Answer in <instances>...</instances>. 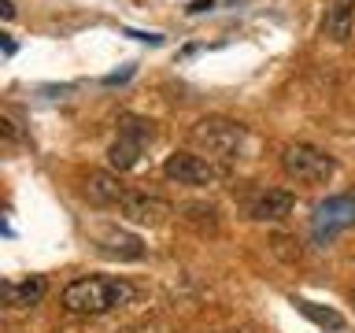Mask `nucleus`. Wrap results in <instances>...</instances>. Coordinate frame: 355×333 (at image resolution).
I'll list each match as a JSON object with an SVG mask.
<instances>
[{
  "label": "nucleus",
  "instance_id": "nucleus-19",
  "mask_svg": "<svg viewBox=\"0 0 355 333\" xmlns=\"http://www.w3.org/2000/svg\"><path fill=\"white\" fill-rule=\"evenodd\" d=\"M4 56H15V41H11L8 33H4Z\"/></svg>",
  "mask_w": 355,
  "mask_h": 333
},
{
  "label": "nucleus",
  "instance_id": "nucleus-18",
  "mask_svg": "<svg viewBox=\"0 0 355 333\" xmlns=\"http://www.w3.org/2000/svg\"><path fill=\"white\" fill-rule=\"evenodd\" d=\"M0 15H4V19H15V4H11V0H0Z\"/></svg>",
  "mask_w": 355,
  "mask_h": 333
},
{
  "label": "nucleus",
  "instance_id": "nucleus-7",
  "mask_svg": "<svg viewBox=\"0 0 355 333\" xmlns=\"http://www.w3.org/2000/svg\"><path fill=\"white\" fill-rule=\"evenodd\" d=\"M119 211H122V219L137 222V226H163V222L174 215V207L166 204V200L148 196V193H137V189H130V193L122 196Z\"/></svg>",
  "mask_w": 355,
  "mask_h": 333
},
{
  "label": "nucleus",
  "instance_id": "nucleus-15",
  "mask_svg": "<svg viewBox=\"0 0 355 333\" xmlns=\"http://www.w3.org/2000/svg\"><path fill=\"white\" fill-rule=\"evenodd\" d=\"M270 248H274V255H277V259H285V263L300 259V241H296V237H285V233H274Z\"/></svg>",
  "mask_w": 355,
  "mask_h": 333
},
{
  "label": "nucleus",
  "instance_id": "nucleus-10",
  "mask_svg": "<svg viewBox=\"0 0 355 333\" xmlns=\"http://www.w3.org/2000/svg\"><path fill=\"white\" fill-rule=\"evenodd\" d=\"M293 207H296V196L288 193V189H266V193L255 200L252 219L255 222H282V219L293 215Z\"/></svg>",
  "mask_w": 355,
  "mask_h": 333
},
{
  "label": "nucleus",
  "instance_id": "nucleus-14",
  "mask_svg": "<svg viewBox=\"0 0 355 333\" xmlns=\"http://www.w3.org/2000/svg\"><path fill=\"white\" fill-rule=\"evenodd\" d=\"M293 304H296L300 315H307L315 326H322V330H344V315H340V311L322 307V304H315V300H293Z\"/></svg>",
  "mask_w": 355,
  "mask_h": 333
},
{
  "label": "nucleus",
  "instance_id": "nucleus-6",
  "mask_svg": "<svg viewBox=\"0 0 355 333\" xmlns=\"http://www.w3.org/2000/svg\"><path fill=\"white\" fill-rule=\"evenodd\" d=\"M163 174L171 178V182L178 185H215L222 171L211 160H204V155H193V152H174L166 155L163 163Z\"/></svg>",
  "mask_w": 355,
  "mask_h": 333
},
{
  "label": "nucleus",
  "instance_id": "nucleus-3",
  "mask_svg": "<svg viewBox=\"0 0 355 333\" xmlns=\"http://www.w3.org/2000/svg\"><path fill=\"white\" fill-rule=\"evenodd\" d=\"M282 171L293 178V182H300V185H326L333 178V171H337V160H333L329 152L315 148V144L296 141V144H285Z\"/></svg>",
  "mask_w": 355,
  "mask_h": 333
},
{
  "label": "nucleus",
  "instance_id": "nucleus-13",
  "mask_svg": "<svg viewBox=\"0 0 355 333\" xmlns=\"http://www.w3.org/2000/svg\"><path fill=\"white\" fill-rule=\"evenodd\" d=\"M178 215H182V222H189L196 233H218V207L215 204H182L178 207Z\"/></svg>",
  "mask_w": 355,
  "mask_h": 333
},
{
  "label": "nucleus",
  "instance_id": "nucleus-20",
  "mask_svg": "<svg viewBox=\"0 0 355 333\" xmlns=\"http://www.w3.org/2000/svg\"><path fill=\"white\" fill-rule=\"evenodd\" d=\"M352 296H355V293H352Z\"/></svg>",
  "mask_w": 355,
  "mask_h": 333
},
{
  "label": "nucleus",
  "instance_id": "nucleus-12",
  "mask_svg": "<svg viewBox=\"0 0 355 333\" xmlns=\"http://www.w3.org/2000/svg\"><path fill=\"white\" fill-rule=\"evenodd\" d=\"M44 293H49V282H44L41 274H33L26 278V282H8L4 285V296H8V304H15V307H33V304H41Z\"/></svg>",
  "mask_w": 355,
  "mask_h": 333
},
{
  "label": "nucleus",
  "instance_id": "nucleus-4",
  "mask_svg": "<svg viewBox=\"0 0 355 333\" xmlns=\"http://www.w3.org/2000/svg\"><path fill=\"white\" fill-rule=\"evenodd\" d=\"M152 141H155V122L152 119L122 115L119 119V137L107 148V163L115 166V171H133V166L141 163L144 144H152Z\"/></svg>",
  "mask_w": 355,
  "mask_h": 333
},
{
  "label": "nucleus",
  "instance_id": "nucleus-17",
  "mask_svg": "<svg viewBox=\"0 0 355 333\" xmlns=\"http://www.w3.org/2000/svg\"><path fill=\"white\" fill-rule=\"evenodd\" d=\"M0 133H4L8 141H15V122H11V119H0Z\"/></svg>",
  "mask_w": 355,
  "mask_h": 333
},
{
  "label": "nucleus",
  "instance_id": "nucleus-5",
  "mask_svg": "<svg viewBox=\"0 0 355 333\" xmlns=\"http://www.w3.org/2000/svg\"><path fill=\"white\" fill-rule=\"evenodd\" d=\"M352 226H355V196H329L311 215V233H315L318 244H329L337 233L352 230Z\"/></svg>",
  "mask_w": 355,
  "mask_h": 333
},
{
  "label": "nucleus",
  "instance_id": "nucleus-16",
  "mask_svg": "<svg viewBox=\"0 0 355 333\" xmlns=\"http://www.w3.org/2000/svg\"><path fill=\"white\" fill-rule=\"evenodd\" d=\"M211 8H215V0H193L185 11H189V15H204V11H211Z\"/></svg>",
  "mask_w": 355,
  "mask_h": 333
},
{
  "label": "nucleus",
  "instance_id": "nucleus-11",
  "mask_svg": "<svg viewBox=\"0 0 355 333\" xmlns=\"http://www.w3.org/2000/svg\"><path fill=\"white\" fill-rule=\"evenodd\" d=\"M96 241H100V252L111 255V259H141L144 255V244L133 233H122V230H104Z\"/></svg>",
  "mask_w": 355,
  "mask_h": 333
},
{
  "label": "nucleus",
  "instance_id": "nucleus-2",
  "mask_svg": "<svg viewBox=\"0 0 355 333\" xmlns=\"http://www.w3.org/2000/svg\"><path fill=\"white\" fill-rule=\"evenodd\" d=\"M193 144L204 148L207 155L215 160H241L244 144H248V130L233 119H222V115H211V119H200L193 126Z\"/></svg>",
  "mask_w": 355,
  "mask_h": 333
},
{
  "label": "nucleus",
  "instance_id": "nucleus-9",
  "mask_svg": "<svg viewBox=\"0 0 355 333\" xmlns=\"http://www.w3.org/2000/svg\"><path fill=\"white\" fill-rule=\"evenodd\" d=\"M352 30H355V0H329L326 19H322V33L333 44H344L352 41Z\"/></svg>",
  "mask_w": 355,
  "mask_h": 333
},
{
  "label": "nucleus",
  "instance_id": "nucleus-8",
  "mask_svg": "<svg viewBox=\"0 0 355 333\" xmlns=\"http://www.w3.org/2000/svg\"><path fill=\"white\" fill-rule=\"evenodd\" d=\"M126 193L130 189L122 185L115 174H107V171H89V178H85V200L96 204V207H119Z\"/></svg>",
  "mask_w": 355,
  "mask_h": 333
},
{
  "label": "nucleus",
  "instance_id": "nucleus-1",
  "mask_svg": "<svg viewBox=\"0 0 355 333\" xmlns=\"http://www.w3.org/2000/svg\"><path fill=\"white\" fill-rule=\"evenodd\" d=\"M63 307L71 315H104L111 307H122L133 300V285L119 278H78L63 289Z\"/></svg>",
  "mask_w": 355,
  "mask_h": 333
}]
</instances>
